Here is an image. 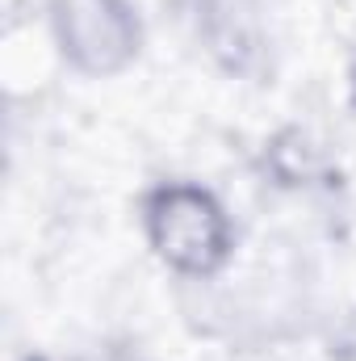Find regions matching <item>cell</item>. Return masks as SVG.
<instances>
[{
  "label": "cell",
  "instance_id": "1",
  "mask_svg": "<svg viewBox=\"0 0 356 361\" xmlns=\"http://www.w3.org/2000/svg\"><path fill=\"white\" fill-rule=\"evenodd\" d=\"M139 231L147 252L177 281H222L239 248L231 206L205 180L164 177L139 193Z\"/></svg>",
  "mask_w": 356,
  "mask_h": 361
},
{
  "label": "cell",
  "instance_id": "2",
  "mask_svg": "<svg viewBox=\"0 0 356 361\" xmlns=\"http://www.w3.org/2000/svg\"><path fill=\"white\" fill-rule=\"evenodd\" d=\"M42 17L63 72L84 80L130 72L147 47V21L134 0H46Z\"/></svg>",
  "mask_w": 356,
  "mask_h": 361
},
{
  "label": "cell",
  "instance_id": "3",
  "mask_svg": "<svg viewBox=\"0 0 356 361\" xmlns=\"http://www.w3.org/2000/svg\"><path fill=\"white\" fill-rule=\"evenodd\" d=\"M252 169L272 193L285 197H319L340 189L336 147L306 122H281L276 130H268Z\"/></svg>",
  "mask_w": 356,
  "mask_h": 361
},
{
  "label": "cell",
  "instance_id": "4",
  "mask_svg": "<svg viewBox=\"0 0 356 361\" xmlns=\"http://www.w3.org/2000/svg\"><path fill=\"white\" fill-rule=\"evenodd\" d=\"M323 357L327 361H356V302L344 307L323 328Z\"/></svg>",
  "mask_w": 356,
  "mask_h": 361
},
{
  "label": "cell",
  "instance_id": "5",
  "mask_svg": "<svg viewBox=\"0 0 356 361\" xmlns=\"http://www.w3.org/2000/svg\"><path fill=\"white\" fill-rule=\"evenodd\" d=\"M344 72H348V89H352V101H356V17L344 34Z\"/></svg>",
  "mask_w": 356,
  "mask_h": 361
}]
</instances>
